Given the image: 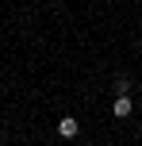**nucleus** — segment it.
Segmentation results:
<instances>
[{
    "label": "nucleus",
    "instance_id": "f257e3e1",
    "mask_svg": "<svg viewBox=\"0 0 142 146\" xmlns=\"http://www.w3.org/2000/svg\"><path fill=\"white\" fill-rule=\"evenodd\" d=\"M58 135H61V139H77V135H81L77 115H61V119H58Z\"/></svg>",
    "mask_w": 142,
    "mask_h": 146
},
{
    "label": "nucleus",
    "instance_id": "7ed1b4c3",
    "mask_svg": "<svg viewBox=\"0 0 142 146\" xmlns=\"http://www.w3.org/2000/svg\"><path fill=\"white\" fill-rule=\"evenodd\" d=\"M0 146H4V142H0Z\"/></svg>",
    "mask_w": 142,
    "mask_h": 146
},
{
    "label": "nucleus",
    "instance_id": "f03ea898",
    "mask_svg": "<svg viewBox=\"0 0 142 146\" xmlns=\"http://www.w3.org/2000/svg\"><path fill=\"white\" fill-rule=\"evenodd\" d=\"M112 115H119V119H127V115H131V96H115Z\"/></svg>",
    "mask_w": 142,
    "mask_h": 146
}]
</instances>
